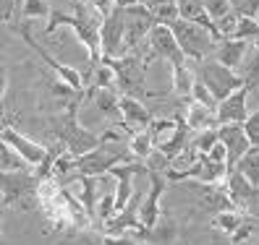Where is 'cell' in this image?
I'll list each match as a JSON object with an SVG mask.
<instances>
[{
  "instance_id": "6da1fadb",
  "label": "cell",
  "mask_w": 259,
  "mask_h": 245,
  "mask_svg": "<svg viewBox=\"0 0 259 245\" xmlns=\"http://www.w3.org/2000/svg\"><path fill=\"white\" fill-rule=\"evenodd\" d=\"M102 19L105 16L95 6L79 0V3H76V13H63V11L50 13V21H48V26H45V37L55 34L60 26H68L76 34V39L87 47L89 60H92V68H95L100 63V26H102Z\"/></svg>"
},
{
  "instance_id": "7a4b0ae2",
  "label": "cell",
  "mask_w": 259,
  "mask_h": 245,
  "mask_svg": "<svg viewBox=\"0 0 259 245\" xmlns=\"http://www.w3.org/2000/svg\"><path fill=\"white\" fill-rule=\"evenodd\" d=\"M87 91V89H84ZM84 97V94H81ZM81 97H76L66 104V110L58 117L50 120V133L55 136V141L63 146L71 157H84L92 149L100 146V133L89 131L84 122L79 120V107H81Z\"/></svg>"
},
{
  "instance_id": "3957f363",
  "label": "cell",
  "mask_w": 259,
  "mask_h": 245,
  "mask_svg": "<svg viewBox=\"0 0 259 245\" xmlns=\"http://www.w3.org/2000/svg\"><path fill=\"white\" fill-rule=\"evenodd\" d=\"M105 63L113 73H115V89L123 97H136L142 99L147 94L144 89V73H147V63L142 60L139 52H128L123 57H105L100 60Z\"/></svg>"
},
{
  "instance_id": "277c9868",
  "label": "cell",
  "mask_w": 259,
  "mask_h": 245,
  "mask_svg": "<svg viewBox=\"0 0 259 245\" xmlns=\"http://www.w3.org/2000/svg\"><path fill=\"white\" fill-rule=\"evenodd\" d=\"M149 136H152V146L167 159H173L176 154H181L191 141V131L186 126L184 115H176V117H155L149 126Z\"/></svg>"
},
{
  "instance_id": "5b68a950",
  "label": "cell",
  "mask_w": 259,
  "mask_h": 245,
  "mask_svg": "<svg viewBox=\"0 0 259 245\" xmlns=\"http://www.w3.org/2000/svg\"><path fill=\"white\" fill-rule=\"evenodd\" d=\"M194 79L202 81L209 94L215 97V102L220 104L225 97H231L233 91H238L243 86V81L238 79L236 71H228L225 66H220L215 57H207V60H199V63H194Z\"/></svg>"
},
{
  "instance_id": "8992f818",
  "label": "cell",
  "mask_w": 259,
  "mask_h": 245,
  "mask_svg": "<svg viewBox=\"0 0 259 245\" xmlns=\"http://www.w3.org/2000/svg\"><path fill=\"white\" fill-rule=\"evenodd\" d=\"M170 32L178 42L181 52L186 55V60H194V63L212 57V52H215V47H218V42L212 39L209 32H204L202 26H196L186 19H176L170 24Z\"/></svg>"
},
{
  "instance_id": "52a82bcc",
  "label": "cell",
  "mask_w": 259,
  "mask_h": 245,
  "mask_svg": "<svg viewBox=\"0 0 259 245\" xmlns=\"http://www.w3.org/2000/svg\"><path fill=\"white\" fill-rule=\"evenodd\" d=\"M37 186L39 177L34 170H13L0 175V198L3 206H26V198H32L37 204Z\"/></svg>"
},
{
  "instance_id": "ba28073f",
  "label": "cell",
  "mask_w": 259,
  "mask_h": 245,
  "mask_svg": "<svg viewBox=\"0 0 259 245\" xmlns=\"http://www.w3.org/2000/svg\"><path fill=\"white\" fill-rule=\"evenodd\" d=\"M123 13H126L123 50L128 55V52H136L147 42V37L152 32V26L157 24V19H155V13H152V8H147L144 3H128L123 8Z\"/></svg>"
},
{
  "instance_id": "9c48e42d",
  "label": "cell",
  "mask_w": 259,
  "mask_h": 245,
  "mask_svg": "<svg viewBox=\"0 0 259 245\" xmlns=\"http://www.w3.org/2000/svg\"><path fill=\"white\" fill-rule=\"evenodd\" d=\"M123 32H126V13L123 6H113L105 13L100 26V60L105 57H123Z\"/></svg>"
},
{
  "instance_id": "30bf717a",
  "label": "cell",
  "mask_w": 259,
  "mask_h": 245,
  "mask_svg": "<svg viewBox=\"0 0 259 245\" xmlns=\"http://www.w3.org/2000/svg\"><path fill=\"white\" fill-rule=\"evenodd\" d=\"M147 52L155 57V60L157 57L165 60L170 68L189 63L186 55L181 52V47H178V42H176V37L170 32V26H165V24H155V26H152V32L147 37Z\"/></svg>"
},
{
  "instance_id": "8fae6325",
  "label": "cell",
  "mask_w": 259,
  "mask_h": 245,
  "mask_svg": "<svg viewBox=\"0 0 259 245\" xmlns=\"http://www.w3.org/2000/svg\"><path fill=\"white\" fill-rule=\"evenodd\" d=\"M19 34H21V39L29 44V47H32V50L45 60V63H48V66L53 68V73H55V79H58V81H63V84H66V86H71L73 91H84V89H87L84 73H79L76 68H71V66H66V63H60V60H58L53 52H48V50H45L42 44L32 37V32H29L26 26H19Z\"/></svg>"
},
{
  "instance_id": "7c38bea8",
  "label": "cell",
  "mask_w": 259,
  "mask_h": 245,
  "mask_svg": "<svg viewBox=\"0 0 259 245\" xmlns=\"http://www.w3.org/2000/svg\"><path fill=\"white\" fill-rule=\"evenodd\" d=\"M0 141H6L16 154L24 159V164L29 167V170H37V167L48 159V154H50V149L45 146V144H39V141H34V139H29V136H24L21 131H16L13 126H8L3 133H0Z\"/></svg>"
},
{
  "instance_id": "4fadbf2b",
  "label": "cell",
  "mask_w": 259,
  "mask_h": 245,
  "mask_svg": "<svg viewBox=\"0 0 259 245\" xmlns=\"http://www.w3.org/2000/svg\"><path fill=\"white\" fill-rule=\"evenodd\" d=\"M149 180V191L147 196L142 198V206H139V222L144 229H152L155 227V222L160 219V214H162V196L167 191V180L160 175V172H149L147 175Z\"/></svg>"
},
{
  "instance_id": "5bb4252c",
  "label": "cell",
  "mask_w": 259,
  "mask_h": 245,
  "mask_svg": "<svg viewBox=\"0 0 259 245\" xmlns=\"http://www.w3.org/2000/svg\"><path fill=\"white\" fill-rule=\"evenodd\" d=\"M118 104H120V126L126 128L128 136L142 133V131H149V126H152V120H155V117H152V112L147 110V104H144L142 99L120 94Z\"/></svg>"
},
{
  "instance_id": "9a60e30c",
  "label": "cell",
  "mask_w": 259,
  "mask_h": 245,
  "mask_svg": "<svg viewBox=\"0 0 259 245\" xmlns=\"http://www.w3.org/2000/svg\"><path fill=\"white\" fill-rule=\"evenodd\" d=\"M249 91L251 86L243 84L238 91H233L231 97H225L220 104H218V110H215V117H218V126H228V122H246V117L251 115L249 112Z\"/></svg>"
},
{
  "instance_id": "2e32d148",
  "label": "cell",
  "mask_w": 259,
  "mask_h": 245,
  "mask_svg": "<svg viewBox=\"0 0 259 245\" xmlns=\"http://www.w3.org/2000/svg\"><path fill=\"white\" fill-rule=\"evenodd\" d=\"M218 141H220V144L225 146V151H228V167H231V170L238 164V159L251 149V141H249V136H246V131H243L241 122L218 126Z\"/></svg>"
},
{
  "instance_id": "e0dca14e",
  "label": "cell",
  "mask_w": 259,
  "mask_h": 245,
  "mask_svg": "<svg viewBox=\"0 0 259 245\" xmlns=\"http://www.w3.org/2000/svg\"><path fill=\"white\" fill-rule=\"evenodd\" d=\"M246 50H249V42H243V39H223L215 47V52H212V57H215L220 66H225L228 71L238 73L243 57H246Z\"/></svg>"
},
{
  "instance_id": "ac0fdd59",
  "label": "cell",
  "mask_w": 259,
  "mask_h": 245,
  "mask_svg": "<svg viewBox=\"0 0 259 245\" xmlns=\"http://www.w3.org/2000/svg\"><path fill=\"white\" fill-rule=\"evenodd\" d=\"M89 94H92L95 99V107H97V115L100 117H105L110 122V126H118L120 122V104H118V99H120V94L118 91H113V89H89Z\"/></svg>"
},
{
  "instance_id": "d6986e66",
  "label": "cell",
  "mask_w": 259,
  "mask_h": 245,
  "mask_svg": "<svg viewBox=\"0 0 259 245\" xmlns=\"http://www.w3.org/2000/svg\"><path fill=\"white\" fill-rule=\"evenodd\" d=\"M184 120H186V126H189L191 133H202V131H209V128H218L215 110H209V107L194 102V99H189V104H186Z\"/></svg>"
},
{
  "instance_id": "ffe728a7",
  "label": "cell",
  "mask_w": 259,
  "mask_h": 245,
  "mask_svg": "<svg viewBox=\"0 0 259 245\" xmlns=\"http://www.w3.org/2000/svg\"><path fill=\"white\" fill-rule=\"evenodd\" d=\"M231 172V167L223 162H212L209 157H199V164L194 170V182H204V186H225V177Z\"/></svg>"
},
{
  "instance_id": "44dd1931",
  "label": "cell",
  "mask_w": 259,
  "mask_h": 245,
  "mask_svg": "<svg viewBox=\"0 0 259 245\" xmlns=\"http://www.w3.org/2000/svg\"><path fill=\"white\" fill-rule=\"evenodd\" d=\"M178 232H181L178 222L167 211H162L160 219L155 222V227L147 229V242L149 245H173L178 240Z\"/></svg>"
},
{
  "instance_id": "7402d4cb",
  "label": "cell",
  "mask_w": 259,
  "mask_h": 245,
  "mask_svg": "<svg viewBox=\"0 0 259 245\" xmlns=\"http://www.w3.org/2000/svg\"><path fill=\"white\" fill-rule=\"evenodd\" d=\"M238 79L246 86H259V39L249 42L246 57H243V63L238 68Z\"/></svg>"
},
{
  "instance_id": "603a6c76",
  "label": "cell",
  "mask_w": 259,
  "mask_h": 245,
  "mask_svg": "<svg viewBox=\"0 0 259 245\" xmlns=\"http://www.w3.org/2000/svg\"><path fill=\"white\" fill-rule=\"evenodd\" d=\"M243 222H246V214L238 211V209H225V211L212 214V227L220 229V232H225L228 237H233Z\"/></svg>"
},
{
  "instance_id": "cb8c5ba5",
  "label": "cell",
  "mask_w": 259,
  "mask_h": 245,
  "mask_svg": "<svg viewBox=\"0 0 259 245\" xmlns=\"http://www.w3.org/2000/svg\"><path fill=\"white\" fill-rule=\"evenodd\" d=\"M170 76H173L170 91L176 97H181V99H189L191 89H194V71H191V66L189 63L186 66H176V68H170Z\"/></svg>"
},
{
  "instance_id": "d4e9b609",
  "label": "cell",
  "mask_w": 259,
  "mask_h": 245,
  "mask_svg": "<svg viewBox=\"0 0 259 245\" xmlns=\"http://www.w3.org/2000/svg\"><path fill=\"white\" fill-rule=\"evenodd\" d=\"M233 170H238L251 186H259V146H251L246 154L238 159V164L233 167Z\"/></svg>"
},
{
  "instance_id": "484cf974",
  "label": "cell",
  "mask_w": 259,
  "mask_h": 245,
  "mask_svg": "<svg viewBox=\"0 0 259 245\" xmlns=\"http://www.w3.org/2000/svg\"><path fill=\"white\" fill-rule=\"evenodd\" d=\"M152 136H149V131H142V133H134V136H128V151H131V157L136 159V162H147V157L152 154Z\"/></svg>"
},
{
  "instance_id": "4316f807",
  "label": "cell",
  "mask_w": 259,
  "mask_h": 245,
  "mask_svg": "<svg viewBox=\"0 0 259 245\" xmlns=\"http://www.w3.org/2000/svg\"><path fill=\"white\" fill-rule=\"evenodd\" d=\"M231 39H243V42H254V39H259V24H256V19H251V16H241V13H238V21H236V29H233Z\"/></svg>"
},
{
  "instance_id": "83f0119b",
  "label": "cell",
  "mask_w": 259,
  "mask_h": 245,
  "mask_svg": "<svg viewBox=\"0 0 259 245\" xmlns=\"http://www.w3.org/2000/svg\"><path fill=\"white\" fill-rule=\"evenodd\" d=\"M53 13L48 0H21V19L34 21V19H48Z\"/></svg>"
},
{
  "instance_id": "f1b7e54d",
  "label": "cell",
  "mask_w": 259,
  "mask_h": 245,
  "mask_svg": "<svg viewBox=\"0 0 259 245\" xmlns=\"http://www.w3.org/2000/svg\"><path fill=\"white\" fill-rule=\"evenodd\" d=\"M13 170H26V164L6 141H0V175H3V172H13Z\"/></svg>"
},
{
  "instance_id": "f546056e",
  "label": "cell",
  "mask_w": 259,
  "mask_h": 245,
  "mask_svg": "<svg viewBox=\"0 0 259 245\" xmlns=\"http://www.w3.org/2000/svg\"><path fill=\"white\" fill-rule=\"evenodd\" d=\"M92 79H95V89H113V91H118L115 89V73L105 66V63H97L95 66V71H92Z\"/></svg>"
},
{
  "instance_id": "4dcf8cb0",
  "label": "cell",
  "mask_w": 259,
  "mask_h": 245,
  "mask_svg": "<svg viewBox=\"0 0 259 245\" xmlns=\"http://www.w3.org/2000/svg\"><path fill=\"white\" fill-rule=\"evenodd\" d=\"M215 144H218V128H209V131H202V133H194V141H191V146L199 151V154H209Z\"/></svg>"
},
{
  "instance_id": "1f68e13d",
  "label": "cell",
  "mask_w": 259,
  "mask_h": 245,
  "mask_svg": "<svg viewBox=\"0 0 259 245\" xmlns=\"http://www.w3.org/2000/svg\"><path fill=\"white\" fill-rule=\"evenodd\" d=\"M202 6H204V11L209 13V19L215 21V24H218L223 16H228V13L233 11L231 0H202Z\"/></svg>"
},
{
  "instance_id": "d6a6232c",
  "label": "cell",
  "mask_w": 259,
  "mask_h": 245,
  "mask_svg": "<svg viewBox=\"0 0 259 245\" xmlns=\"http://www.w3.org/2000/svg\"><path fill=\"white\" fill-rule=\"evenodd\" d=\"M189 99H194V102H199V104L209 107V110H218L215 97H212V94H209V89H207L202 81H196V79H194V89H191V97H189Z\"/></svg>"
},
{
  "instance_id": "836d02e7",
  "label": "cell",
  "mask_w": 259,
  "mask_h": 245,
  "mask_svg": "<svg viewBox=\"0 0 259 245\" xmlns=\"http://www.w3.org/2000/svg\"><path fill=\"white\" fill-rule=\"evenodd\" d=\"M231 6H233L236 13H241V16L256 19V13H259V0H231Z\"/></svg>"
},
{
  "instance_id": "e575fe53",
  "label": "cell",
  "mask_w": 259,
  "mask_h": 245,
  "mask_svg": "<svg viewBox=\"0 0 259 245\" xmlns=\"http://www.w3.org/2000/svg\"><path fill=\"white\" fill-rule=\"evenodd\" d=\"M243 131H246L251 146H259V110H254V112L246 117V122H243Z\"/></svg>"
},
{
  "instance_id": "d590c367",
  "label": "cell",
  "mask_w": 259,
  "mask_h": 245,
  "mask_svg": "<svg viewBox=\"0 0 259 245\" xmlns=\"http://www.w3.org/2000/svg\"><path fill=\"white\" fill-rule=\"evenodd\" d=\"M102 245H149V242L128 235H102Z\"/></svg>"
},
{
  "instance_id": "8d00e7d4",
  "label": "cell",
  "mask_w": 259,
  "mask_h": 245,
  "mask_svg": "<svg viewBox=\"0 0 259 245\" xmlns=\"http://www.w3.org/2000/svg\"><path fill=\"white\" fill-rule=\"evenodd\" d=\"M204 157H209L212 162H223V164H228V151H225V146H223L220 141L212 146V151H209V154H204Z\"/></svg>"
},
{
  "instance_id": "74e56055",
  "label": "cell",
  "mask_w": 259,
  "mask_h": 245,
  "mask_svg": "<svg viewBox=\"0 0 259 245\" xmlns=\"http://www.w3.org/2000/svg\"><path fill=\"white\" fill-rule=\"evenodd\" d=\"M84 3H89V6H95L100 13H102V16H105V13H110V8L115 6V0H84Z\"/></svg>"
},
{
  "instance_id": "f35d334b",
  "label": "cell",
  "mask_w": 259,
  "mask_h": 245,
  "mask_svg": "<svg viewBox=\"0 0 259 245\" xmlns=\"http://www.w3.org/2000/svg\"><path fill=\"white\" fill-rule=\"evenodd\" d=\"M6 89H8V66L0 63V99L6 97Z\"/></svg>"
},
{
  "instance_id": "ab89813d",
  "label": "cell",
  "mask_w": 259,
  "mask_h": 245,
  "mask_svg": "<svg viewBox=\"0 0 259 245\" xmlns=\"http://www.w3.org/2000/svg\"><path fill=\"white\" fill-rule=\"evenodd\" d=\"M11 126L8 122V110H6V99H0V133Z\"/></svg>"
},
{
  "instance_id": "60d3db41",
  "label": "cell",
  "mask_w": 259,
  "mask_h": 245,
  "mask_svg": "<svg viewBox=\"0 0 259 245\" xmlns=\"http://www.w3.org/2000/svg\"><path fill=\"white\" fill-rule=\"evenodd\" d=\"M256 24H259V13H256Z\"/></svg>"
},
{
  "instance_id": "b9f144b4",
  "label": "cell",
  "mask_w": 259,
  "mask_h": 245,
  "mask_svg": "<svg viewBox=\"0 0 259 245\" xmlns=\"http://www.w3.org/2000/svg\"><path fill=\"white\" fill-rule=\"evenodd\" d=\"M0 206H3V198H0Z\"/></svg>"
},
{
  "instance_id": "7bdbcfd3",
  "label": "cell",
  "mask_w": 259,
  "mask_h": 245,
  "mask_svg": "<svg viewBox=\"0 0 259 245\" xmlns=\"http://www.w3.org/2000/svg\"><path fill=\"white\" fill-rule=\"evenodd\" d=\"M0 63H3V57H0Z\"/></svg>"
}]
</instances>
